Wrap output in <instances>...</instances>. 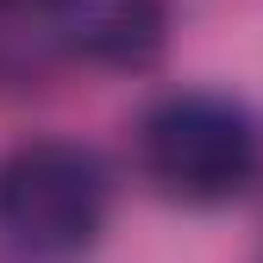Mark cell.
Returning a JSON list of instances; mask_svg holds the SVG:
<instances>
[{
  "instance_id": "7a4b0ae2",
  "label": "cell",
  "mask_w": 263,
  "mask_h": 263,
  "mask_svg": "<svg viewBox=\"0 0 263 263\" xmlns=\"http://www.w3.org/2000/svg\"><path fill=\"white\" fill-rule=\"evenodd\" d=\"M107 176L101 157L69 138H31L0 157V232L25 251L69 257L101 238Z\"/></svg>"
},
{
  "instance_id": "6da1fadb",
  "label": "cell",
  "mask_w": 263,
  "mask_h": 263,
  "mask_svg": "<svg viewBox=\"0 0 263 263\" xmlns=\"http://www.w3.org/2000/svg\"><path fill=\"white\" fill-rule=\"evenodd\" d=\"M138 163L157 182V194L188 207H219L263 176V138L251 113L219 94H170L144 113Z\"/></svg>"
},
{
  "instance_id": "3957f363",
  "label": "cell",
  "mask_w": 263,
  "mask_h": 263,
  "mask_svg": "<svg viewBox=\"0 0 263 263\" xmlns=\"http://www.w3.org/2000/svg\"><path fill=\"white\" fill-rule=\"evenodd\" d=\"M50 31L57 44L101 63V69H144L163 50V0H50Z\"/></svg>"
},
{
  "instance_id": "277c9868",
  "label": "cell",
  "mask_w": 263,
  "mask_h": 263,
  "mask_svg": "<svg viewBox=\"0 0 263 263\" xmlns=\"http://www.w3.org/2000/svg\"><path fill=\"white\" fill-rule=\"evenodd\" d=\"M13 7H25V0H0V13H13Z\"/></svg>"
}]
</instances>
